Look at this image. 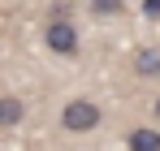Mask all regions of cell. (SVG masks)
<instances>
[{
	"mask_svg": "<svg viewBox=\"0 0 160 151\" xmlns=\"http://www.w3.org/2000/svg\"><path fill=\"white\" fill-rule=\"evenodd\" d=\"M61 125L69 129V134H87V129L100 125V104L91 100H69L65 108H61Z\"/></svg>",
	"mask_w": 160,
	"mask_h": 151,
	"instance_id": "cell-1",
	"label": "cell"
},
{
	"mask_svg": "<svg viewBox=\"0 0 160 151\" xmlns=\"http://www.w3.org/2000/svg\"><path fill=\"white\" fill-rule=\"evenodd\" d=\"M43 43L56 56H78V26L74 22H48L43 26Z\"/></svg>",
	"mask_w": 160,
	"mask_h": 151,
	"instance_id": "cell-2",
	"label": "cell"
},
{
	"mask_svg": "<svg viewBox=\"0 0 160 151\" xmlns=\"http://www.w3.org/2000/svg\"><path fill=\"white\" fill-rule=\"evenodd\" d=\"M22 117H26V104L18 100V95H0V129L22 125Z\"/></svg>",
	"mask_w": 160,
	"mask_h": 151,
	"instance_id": "cell-3",
	"label": "cell"
},
{
	"mask_svg": "<svg viewBox=\"0 0 160 151\" xmlns=\"http://www.w3.org/2000/svg\"><path fill=\"white\" fill-rule=\"evenodd\" d=\"M130 151H160V129H147V125H138V129H130Z\"/></svg>",
	"mask_w": 160,
	"mask_h": 151,
	"instance_id": "cell-4",
	"label": "cell"
},
{
	"mask_svg": "<svg viewBox=\"0 0 160 151\" xmlns=\"http://www.w3.org/2000/svg\"><path fill=\"white\" fill-rule=\"evenodd\" d=\"M134 69H138V78H160V52L156 48H143L138 56H134Z\"/></svg>",
	"mask_w": 160,
	"mask_h": 151,
	"instance_id": "cell-5",
	"label": "cell"
},
{
	"mask_svg": "<svg viewBox=\"0 0 160 151\" xmlns=\"http://www.w3.org/2000/svg\"><path fill=\"white\" fill-rule=\"evenodd\" d=\"M91 9H95V13H121L126 0H91Z\"/></svg>",
	"mask_w": 160,
	"mask_h": 151,
	"instance_id": "cell-6",
	"label": "cell"
},
{
	"mask_svg": "<svg viewBox=\"0 0 160 151\" xmlns=\"http://www.w3.org/2000/svg\"><path fill=\"white\" fill-rule=\"evenodd\" d=\"M143 13L147 17H160V0H143Z\"/></svg>",
	"mask_w": 160,
	"mask_h": 151,
	"instance_id": "cell-7",
	"label": "cell"
},
{
	"mask_svg": "<svg viewBox=\"0 0 160 151\" xmlns=\"http://www.w3.org/2000/svg\"><path fill=\"white\" fill-rule=\"evenodd\" d=\"M156 117H160V100H156Z\"/></svg>",
	"mask_w": 160,
	"mask_h": 151,
	"instance_id": "cell-8",
	"label": "cell"
}]
</instances>
